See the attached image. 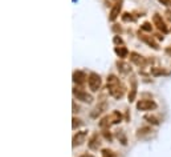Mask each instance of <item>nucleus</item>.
<instances>
[{
    "instance_id": "obj_1",
    "label": "nucleus",
    "mask_w": 171,
    "mask_h": 157,
    "mask_svg": "<svg viewBox=\"0 0 171 157\" xmlns=\"http://www.w3.org/2000/svg\"><path fill=\"white\" fill-rule=\"evenodd\" d=\"M108 89H109L110 96L117 98V100L122 98L123 95H125V92H126V88L121 84L119 79L115 75H109L108 76Z\"/></svg>"
},
{
    "instance_id": "obj_2",
    "label": "nucleus",
    "mask_w": 171,
    "mask_h": 157,
    "mask_svg": "<svg viewBox=\"0 0 171 157\" xmlns=\"http://www.w3.org/2000/svg\"><path fill=\"white\" fill-rule=\"evenodd\" d=\"M88 84H89V88L92 89L93 92H97V91L101 88V77H100V75L96 73V72H92V73L89 75Z\"/></svg>"
},
{
    "instance_id": "obj_3",
    "label": "nucleus",
    "mask_w": 171,
    "mask_h": 157,
    "mask_svg": "<svg viewBox=\"0 0 171 157\" xmlns=\"http://www.w3.org/2000/svg\"><path fill=\"white\" fill-rule=\"evenodd\" d=\"M130 60H132L135 65H138V67H142V68L146 67L149 63H152V60H149V59L143 57L142 55L137 53V52H132V53H130Z\"/></svg>"
},
{
    "instance_id": "obj_4",
    "label": "nucleus",
    "mask_w": 171,
    "mask_h": 157,
    "mask_svg": "<svg viewBox=\"0 0 171 157\" xmlns=\"http://www.w3.org/2000/svg\"><path fill=\"white\" fill-rule=\"evenodd\" d=\"M73 95L77 97V100H81L82 103L90 104L93 101V96H92V95H89L88 92H85V91H82L80 88H73Z\"/></svg>"
},
{
    "instance_id": "obj_5",
    "label": "nucleus",
    "mask_w": 171,
    "mask_h": 157,
    "mask_svg": "<svg viewBox=\"0 0 171 157\" xmlns=\"http://www.w3.org/2000/svg\"><path fill=\"white\" fill-rule=\"evenodd\" d=\"M156 103L150 100H139L137 103V109L138 111H152V109H156Z\"/></svg>"
},
{
    "instance_id": "obj_6",
    "label": "nucleus",
    "mask_w": 171,
    "mask_h": 157,
    "mask_svg": "<svg viewBox=\"0 0 171 157\" xmlns=\"http://www.w3.org/2000/svg\"><path fill=\"white\" fill-rule=\"evenodd\" d=\"M152 23L158 28V31H161L162 34H167V32H169V28H167L165 20L162 19V16L159 15V13H155V15L152 16Z\"/></svg>"
},
{
    "instance_id": "obj_7",
    "label": "nucleus",
    "mask_w": 171,
    "mask_h": 157,
    "mask_svg": "<svg viewBox=\"0 0 171 157\" xmlns=\"http://www.w3.org/2000/svg\"><path fill=\"white\" fill-rule=\"evenodd\" d=\"M122 4H123L122 0H118V2H115L114 4H113L111 9H110V13H109V20L110 21H114L119 16L121 9H122Z\"/></svg>"
},
{
    "instance_id": "obj_8",
    "label": "nucleus",
    "mask_w": 171,
    "mask_h": 157,
    "mask_svg": "<svg viewBox=\"0 0 171 157\" xmlns=\"http://www.w3.org/2000/svg\"><path fill=\"white\" fill-rule=\"evenodd\" d=\"M138 37H139V39H141L143 43H146V44H147L149 47H151L152 49H155V51H158V49H159L158 43H156L155 40L151 37V36H146V35L141 34V32H138Z\"/></svg>"
},
{
    "instance_id": "obj_9",
    "label": "nucleus",
    "mask_w": 171,
    "mask_h": 157,
    "mask_svg": "<svg viewBox=\"0 0 171 157\" xmlns=\"http://www.w3.org/2000/svg\"><path fill=\"white\" fill-rule=\"evenodd\" d=\"M88 136V130H81V132H77L73 136V147H78L85 142V138Z\"/></svg>"
},
{
    "instance_id": "obj_10",
    "label": "nucleus",
    "mask_w": 171,
    "mask_h": 157,
    "mask_svg": "<svg viewBox=\"0 0 171 157\" xmlns=\"http://www.w3.org/2000/svg\"><path fill=\"white\" fill-rule=\"evenodd\" d=\"M88 147L92 149V151H97V149L101 147V138H100V136H98V133H94L93 136L89 138Z\"/></svg>"
},
{
    "instance_id": "obj_11",
    "label": "nucleus",
    "mask_w": 171,
    "mask_h": 157,
    "mask_svg": "<svg viewBox=\"0 0 171 157\" xmlns=\"http://www.w3.org/2000/svg\"><path fill=\"white\" fill-rule=\"evenodd\" d=\"M88 79H89V77H88V76H86L85 73H84L82 71H74V72H73V81L77 83V84H80V85L85 83Z\"/></svg>"
},
{
    "instance_id": "obj_12",
    "label": "nucleus",
    "mask_w": 171,
    "mask_h": 157,
    "mask_svg": "<svg viewBox=\"0 0 171 157\" xmlns=\"http://www.w3.org/2000/svg\"><path fill=\"white\" fill-rule=\"evenodd\" d=\"M135 96H137V81L134 77H132V89H130V93H129L130 103H133V101L135 100Z\"/></svg>"
},
{
    "instance_id": "obj_13",
    "label": "nucleus",
    "mask_w": 171,
    "mask_h": 157,
    "mask_svg": "<svg viewBox=\"0 0 171 157\" xmlns=\"http://www.w3.org/2000/svg\"><path fill=\"white\" fill-rule=\"evenodd\" d=\"M109 117H110L111 124H118L122 121V115L118 111H113L110 115H109Z\"/></svg>"
},
{
    "instance_id": "obj_14",
    "label": "nucleus",
    "mask_w": 171,
    "mask_h": 157,
    "mask_svg": "<svg viewBox=\"0 0 171 157\" xmlns=\"http://www.w3.org/2000/svg\"><path fill=\"white\" fill-rule=\"evenodd\" d=\"M114 52L117 53V56L121 57V59H125L127 55H129V51H127L126 47H115V48H114Z\"/></svg>"
},
{
    "instance_id": "obj_15",
    "label": "nucleus",
    "mask_w": 171,
    "mask_h": 157,
    "mask_svg": "<svg viewBox=\"0 0 171 157\" xmlns=\"http://www.w3.org/2000/svg\"><path fill=\"white\" fill-rule=\"evenodd\" d=\"M151 128H147V127H145V128H139V129L137 130V137L138 138H143L145 136H149V134H151Z\"/></svg>"
},
{
    "instance_id": "obj_16",
    "label": "nucleus",
    "mask_w": 171,
    "mask_h": 157,
    "mask_svg": "<svg viewBox=\"0 0 171 157\" xmlns=\"http://www.w3.org/2000/svg\"><path fill=\"white\" fill-rule=\"evenodd\" d=\"M152 76H170V72L163 68H151Z\"/></svg>"
},
{
    "instance_id": "obj_17",
    "label": "nucleus",
    "mask_w": 171,
    "mask_h": 157,
    "mask_svg": "<svg viewBox=\"0 0 171 157\" xmlns=\"http://www.w3.org/2000/svg\"><path fill=\"white\" fill-rule=\"evenodd\" d=\"M117 67H118V71L121 72V73H129V72L132 71L129 64L123 63V61H117Z\"/></svg>"
},
{
    "instance_id": "obj_18",
    "label": "nucleus",
    "mask_w": 171,
    "mask_h": 157,
    "mask_svg": "<svg viewBox=\"0 0 171 157\" xmlns=\"http://www.w3.org/2000/svg\"><path fill=\"white\" fill-rule=\"evenodd\" d=\"M105 109H106V103H102L101 105H98V107L94 109V112H92V117H97V116L101 115Z\"/></svg>"
},
{
    "instance_id": "obj_19",
    "label": "nucleus",
    "mask_w": 171,
    "mask_h": 157,
    "mask_svg": "<svg viewBox=\"0 0 171 157\" xmlns=\"http://www.w3.org/2000/svg\"><path fill=\"white\" fill-rule=\"evenodd\" d=\"M145 120H146L147 123H150V124H152V125H159V120L155 117V116H152V115H146L143 117Z\"/></svg>"
},
{
    "instance_id": "obj_20",
    "label": "nucleus",
    "mask_w": 171,
    "mask_h": 157,
    "mask_svg": "<svg viewBox=\"0 0 171 157\" xmlns=\"http://www.w3.org/2000/svg\"><path fill=\"white\" fill-rule=\"evenodd\" d=\"M101 153H102V157H118L111 149H109V148H104L102 151H101Z\"/></svg>"
},
{
    "instance_id": "obj_21",
    "label": "nucleus",
    "mask_w": 171,
    "mask_h": 157,
    "mask_svg": "<svg viewBox=\"0 0 171 157\" xmlns=\"http://www.w3.org/2000/svg\"><path fill=\"white\" fill-rule=\"evenodd\" d=\"M141 30L146 31V32H151L152 31V25H151V23H149V21H145V23L141 25Z\"/></svg>"
},
{
    "instance_id": "obj_22",
    "label": "nucleus",
    "mask_w": 171,
    "mask_h": 157,
    "mask_svg": "<svg viewBox=\"0 0 171 157\" xmlns=\"http://www.w3.org/2000/svg\"><path fill=\"white\" fill-rule=\"evenodd\" d=\"M121 17H122L123 21H134V20H135V19H134V16H132V13H129V12L122 13Z\"/></svg>"
},
{
    "instance_id": "obj_23",
    "label": "nucleus",
    "mask_w": 171,
    "mask_h": 157,
    "mask_svg": "<svg viewBox=\"0 0 171 157\" xmlns=\"http://www.w3.org/2000/svg\"><path fill=\"white\" fill-rule=\"evenodd\" d=\"M102 136L106 138V140H109V141L113 140V136H111V133L109 132V129H104V130H102Z\"/></svg>"
},
{
    "instance_id": "obj_24",
    "label": "nucleus",
    "mask_w": 171,
    "mask_h": 157,
    "mask_svg": "<svg viewBox=\"0 0 171 157\" xmlns=\"http://www.w3.org/2000/svg\"><path fill=\"white\" fill-rule=\"evenodd\" d=\"M72 121H73V123H72V128H73V129H76V128H78L80 125H81V120H80V119H76V117H73V120H72Z\"/></svg>"
},
{
    "instance_id": "obj_25",
    "label": "nucleus",
    "mask_w": 171,
    "mask_h": 157,
    "mask_svg": "<svg viewBox=\"0 0 171 157\" xmlns=\"http://www.w3.org/2000/svg\"><path fill=\"white\" fill-rule=\"evenodd\" d=\"M117 136H118V138H121L122 144H123V145H126V138H125V134H123L122 132H118V133H117Z\"/></svg>"
},
{
    "instance_id": "obj_26",
    "label": "nucleus",
    "mask_w": 171,
    "mask_h": 157,
    "mask_svg": "<svg viewBox=\"0 0 171 157\" xmlns=\"http://www.w3.org/2000/svg\"><path fill=\"white\" fill-rule=\"evenodd\" d=\"M158 2L166 7H171V0H158Z\"/></svg>"
},
{
    "instance_id": "obj_27",
    "label": "nucleus",
    "mask_w": 171,
    "mask_h": 157,
    "mask_svg": "<svg viewBox=\"0 0 171 157\" xmlns=\"http://www.w3.org/2000/svg\"><path fill=\"white\" fill-rule=\"evenodd\" d=\"M114 43L119 47V44H122V39L119 37V36H114Z\"/></svg>"
},
{
    "instance_id": "obj_28",
    "label": "nucleus",
    "mask_w": 171,
    "mask_h": 157,
    "mask_svg": "<svg viewBox=\"0 0 171 157\" xmlns=\"http://www.w3.org/2000/svg\"><path fill=\"white\" fill-rule=\"evenodd\" d=\"M113 31H114V32H119V34H121V32H122V28L118 27L117 24H114V27H113Z\"/></svg>"
},
{
    "instance_id": "obj_29",
    "label": "nucleus",
    "mask_w": 171,
    "mask_h": 157,
    "mask_svg": "<svg viewBox=\"0 0 171 157\" xmlns=\"http://www.w3.org/2000/svg\"><path fill=\"white\" fill-rule=\"evenodd\" d=\"M165 52H166V55H169V56H171V45L167 47V48L165 49Z\"/></svg>"
},
{
    "instance_id": "obj_30",
    "label": "nucleus",
    "mask_w": 171,
    "mask_h": 157,
    "mask_svg": "<svg viewBox=\"0 0 171 157\" xmlns=\"http://www.w3.org/2000/svg\"><path fill=\"white\" fill-rule=\"evenodd\" d=\"M78 157H94V156H93V155H89V153H84V155L78 156Z\"/></svg>"
},
{
    "instance_id": "obj_31",
    "label": "nucleus",
    "mask_w": 171,
    "mask_h": 157,
    "mask_svg": "<svg viewBox=\"0 0 171 157\" xmlns=\"http://www.w3.org/2000/svg\"><path fill=\"white\" fill-rule=\"evenodd\" d=\"M78 107H77V105H76V103H73V112H78Z\"/></svg>"
},
{
    "instance_id": "obj_32",
    "label": "nucleus",
    "mask_w": 171,
    "mask_h": 157,
    "mask_svg": "<svg viewBox=\"0 0 171 157\" xmlns=\"http://www.w3.org/2000/svg\"><path fill=\"white\" fill-rule=\"evenodd\" d=\"M166 15H167V17H169V19L171 20V11H167V12H166Z\"/></svg>"
},
{
    "instance_id": "obj_33",
    "label": "nucleus",
    "mask_w": 171,
    "mask_h": 157,
    "mask_svg": "<svg viewBox=\"0 0 171 157\" xmlns=\"http://www.w3.org/2000/svg\"><path fill=\"white\" fill-rule=\"evenodd\" d=\"M111 2H118V0H108V3H109L108 5H111Z\"/></svg>"
}]
</instances>
